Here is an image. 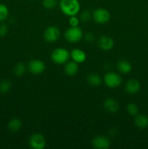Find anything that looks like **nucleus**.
I'll use <instances>...</instances> for the list:
<instances>
[{"instance_id": "2eb2a0df", "label": "nucleus", "mask_w": 148, "mask_h": 149, "mask_svg": "<svg viewBox=\"0 0 148 149\" xmlns=\"http://www.w3.org/2000/svg\"><path fill=\"white\" fill-rule=\"evenodd\" d=\"M135 126L139 129H145L148 127V116L144 114H138L135 116Z\"/></svg>"}, {"instance_id": "4be33fe9", "label": "nucleus", "mask_w": 148, "mask_h": 149, "mask_svg": "<svg viewBox=\"0 0 148 149\" xmlns=\"http://www.w3.org/2000/svg\"><path fill=\"white\" fill-rule=\"evenodd\" d=\"M57 4V0H43L42 1V5L45 9L47 10H52L55 8Z\"/></svg>"}, {"instance_id": "4468645a", "label": "nucleus", "mask_w": 148, "mask_h": 149, "mask_svg": "<svg viewBox=\"0 0 148 149\" xmlns=\"http://www.w3.org/2000/svg\"><path fill=\"white\" fill-rule=\"evenodd\" d=\"M65 73L67 76L69 77H73L75 76L78 73V63L75 61H69L65 63Z\"/></svg>"}, {"instance_id": "6ab92c4d", "label": "nucleus", "mask_w": 148, "mask_h": 149, "mask_svg": "<svg viewBox=\"0 0 148 149\" xmlns=\"http://www.w3.org/2000/svg\"><path fill=\"white\" fill-rule=\"evenodd\" d=\"M27 70V67H26V64L24 63H17L15 65L14 68H13V72L14 74L17 77H21V76L24 75L25 73L26 72Z\"/></svg>"}, {"instance_id": "9d476101", "label": "nucleus", "mask_w": 148, "mask_h": 149, "mask_svg": "<svg viewBox=\"0 0 148 149\" xmlns=\"http://www.w3.org/2000/svg\"><path fill=\"white\" fill-rule=\"evenodd\" d=\"M98 45L102 50H111L114 47V40L109 36H102L98 40Z\"/></svg>"}, {"instance_id": "393cba45", "label": "nucleus", "mask_w": 148, "mask_h": 149, "mask_svg": "<svg viewBox=\"0 0 148 149\" xmlns=\"http://www.w3.org/2000/svg\"><path fill=\"white\" fill-rule=\"evenodd\" d=\"M80 23V20L75 15L71 16L69 18V25L71 27H77L78 26Z\"/></svg>"}, {"instance_id": "1a4fd4ad", "label": "nucleus", "mask_w": 148, "mask_h": 149, "mask_svg": "<svg viewBox=\"0 0 148 149\" xmlns=\"http://www.w3.org/2000/svg\"><path fill=\"white\" fill-rule=\"evenodd\" d=\"M91 145L96 149H107L110 146V141L107 137L98 135L92 140Z\"/></svg>"}, {"instance_id": "ddd939ff", "label": "nucleus", "mask_w": 148, "mask_h": 149, "mask_svg": "<svg viewBox=\"0 0 148 149\" xmlns=\"http://www.w3.org/2000/svg\"><path fill=\"white\" fill-rule=\"evenodd\" d=\"M104 108L110 113H116L119 109V103L113 98H107L104 102Z\"/></svg>"}, {"instance_id": "9b49d317", "label": "nucleus", "mask_w": 148, "mask_h": 149, "mask_svg": "<svg viewBox=\"0 0 148 149\" xmlns=\"http://www.w3.org/2000/svg\"><path fill=\"white\" fill-rule=\"evenodd\" d=\"M140 82L135 79H129L125 85V90L129 94H136L140 90Z\"/></svg>"}, {"instance_id": "7ed1b4c3", "label": "nucleus", "mask_w": 148, "mask_h": 149, "mask_svg": "<svg viewBox=\"0 0 148 149\" xmlns=\"http://www.w3.org/2000/svg\"><path fill=\"white\" fill-rule=\"evenodd\" d=\"M110 13L108 10L104 8H97L94 10L92 13V18L99 24H105L110 20Z\"/></svg>"}, {"instance_id": "423d86ee", "label": "nucleus", "mask_w": 148, "mask_h": 149, "mask_svg": "<svg viewBox=\"0 0 148 149\" xmlns=\"http://www.w3.org/2000/svg\"><path fill=\"white\" fill-rule=\"evenodd\" d=\"M45 137L40 133H34L29 138V145L33 149H43L46 147Z\"/></svg>"}, {"instance_id": "dca6fc26", "label": "nucleus", "mask_w": 148, "mask_h": 149, "mask_svg": "<svg viewBox=\"0 0 148 149\" xmlns=\"http://www.w3.org/2000/svg\"><path fill=\"white\" fill-rule=\"evenodd\" d=\"M87 81L90 85L98 87L102 83V79L97 73H91L87 77Z\"/></svg>"}, {"instance_id": "6e6552de", "label": "nucleus", "mask_w": 148, "mask_h": 149, "mask_svg": "<svg viewBox=\"0 0 148 149\" xmlns=\"http://www.w3.org/2000/svg\"><path fill=\"white\" fill-rule=\"evenodd\" d=\"M28 68L31 74H34V75H39V74H42L45 71L46 65H45L44 63L41 60L34 59L29 62Z\"/></svg>"}, {"instance_id": "5701e85b", "label": "nucleus", "mask_w": 148, "mask_h": 149, "mask_svg": "<svg viewBox=\"0 0 148 149\" xmlns=\"http://www.w3.org/2000/svg\"><path fill=\"white\" fill-rule=\"evenodd\" d=\"M12 84L9 81L4 80L0 82V93H6L11 89Z\"/></svg>"}, {"instance_id": "f8f14e48", "label": "nucleus", "mask_w": 148, "mask_h": 149, "mask_svg": "<svg viewBox=\"0 0 148 149\" xmlns=\"http://www.w3.org/2000/svg\"><path fill=\"white\" fill-rule=\"evenodd\" d=\"M71 57L73 61L76 62L77 63H82L86 59V55L85 52L78 48H75L71 51Z\"/></svg>"}, {"instance_id": "cd10ccee", "label": "nucleus", "mask_w": 148, "mask_h": 149, "mask_svg": "<svg viewBox=\"0 0 148 149\" xmlns=\"http://www.w3.org/2000/svg\"><path fill=\"white\" fill-rule=\"evenodd\" d=\"M31 1H35V0H31Z\"/></svg>"}, {"instance_id": "a211bd4d", "label": "nucleus", "mask_w": 148, "mask_h": 149, "mask_svg": "<svg viewBox=\"0 0 148 149\" xmlns=\"http://www.w3.org/2000/svg\"><path fill=\"white\" fill-rule=\"evenodd\" d=\"M117 68L120 72L123 73V74H129L131 71L132 70V65L129 61H126V60H121L118 62Z\"/></svg>"}, {"instance_id": "bb28decb", "label": "nucleus", "mask_w": 148, "mask_h": 149, "mask_svg": "<svg viewBox=\"0 0 148 149\" xmlns=\"http://www.w3.org/2000/svg\"><path fill=\"white\" fill-rule=\"evenodd\" d=\"M84 39H85L86 42L90 43V42H92L94 40V35L92 33H91V32H89V33H87L85 35Z\"/></svg>"}, {"instance_id": "a878e982", "label": "nucleus", "mask_w": 148, "mask_h": 149, "mask_svg": "<svg viewBox=\"0 0 148 149\" xmlns=\"http://www.w3.org/2000/svg\"><path fill=\"white\" fill-rule=\"evenodd\" d=\"M8 26L6 24L0 25V37L6 36L7 33H8Z\"/></svg>"}, {"instance_id": "b1692460", "label": "nucleus", "mask_w": 148, "mask_h": 149, "mask_svg": "<svg viewBox=\"0 0 148 149\" xmlns=\"http://www.w3.org/2000/svg\"><path fill=\"white\" fill-rule=\"evenodd\" d=\"M91 17H92V15L88 10H85V11H84L81 14V21L84 22V23H86V22L89 21Z\"/></svg>"}, {"instance_id": "412c9836", "label": "nucleus", "mask_w": 148, "mask_h": 149, "mask_svg": "<svg viewBox=\"0 0 148 149\" xmlns=\"http://www.w3.org/2000/svg\"><path fill=\"white\" fill-rule=\"evenodd\" d=\"M9 10L4 4H0V22L4 21L8 17Z\"/></svg>"}, {"instance_id": "f03ea898", "label": "nucleus", "mask_w": 148, "mask_h": 149, "mask_svg": "<svg viewBox=\"0 0 148 149\" xmlns=\"http://www.w3.org/2000/svg\"><path fill=\"white\" fill-rule=\"evenodd\" d=\"M70 56H71V53L68 52V49L59 47L54 49L51 55V59L55 64L62 65L68 62Z\"/></svg>"}, {"instance_id": "20e7f679", "label": "nucleus", "mask_w": 148, "mask_h": 149, "mask_svg": "<svg viewBox=\"0 0 148 149\" xmlns=\"http://www.w3.org/2000/svg\"><path fill=\"white\" fill-rule=\"evenodd\" d=\"M83 31L78 26L70 27L65 32V38L68 42L71 43L78 42L82 39Z\"/></svg>"}, {"instance_id": "f3484780", "label": "nucleus", "mask_w": 148, "mask_h": 149, "mask_svg": "<svg viewBox=\"0 0 148 149\" xmlns=\"http://www.w3.org/2000/svg\"><path fill=\"white\" fill-rule=\"evenodd\" d=\"M8 130L12 132H16L20 130L22 127V122L18 118H13L7 125Z\"/></svg>"}, {"instance_id": "39448f33", "label": "nucleus", "mask_w": 148, "mask_h": 149, "mask_svg": "<svg viewBox=\"0 0 148 149\" xmlns=\"http://www.w3.org/2000/svg\"><path fill=\"white\" fill-rule=\"evenodd\" d=\"M104 82L109 88L118 87L122 83V79L118 74L115 72H108L104 75Z\"/></svg>"}, {"instance_id": "0eeeda50", "label": "nucleus", "mask_w": 148, "mask_h": 149, "mask_svg": "<svg viewBox=\"0 0 148 149\" xmlns=\"http://www.w3.org/2000/svg\"><path fill=\"white\" fill-rule=\"evenodd\" d=\"M60 31L57 27L54 26H49L44 33V39L47 42H55L60 37Z\"/></svg>"}, {"instance_id": "aec40b11", "label": "nucleus", "mask_w": 148, "mask_h": 149, "mask_svg": "<svg viewBox=\"0 0 148 149\" xmlns=\"http://www.w3.org/2000/svg\"><path fill=\"white\" fill-rule=\"evenodd\" d=\"M126 110L129 114L132 116H136L139 113V107L136 104L133 103H130L127 105Z\"/></svg>"}, {"instance_id": "f257e3e1", "label": "nucleus", "mask_w": 148, "mask_h": 149, "mask_svg": "<svg viewBox=\"0 0 148 149\" xmlns=\"http://www.w3.org/2000/svg\"><path fill=\"white\" fill-rule=\"evenodd\" d=\"M59 6L61 12L69 17L76 15L81 9V4L78 0H60Z\"/></svg>"}]
</instances>
